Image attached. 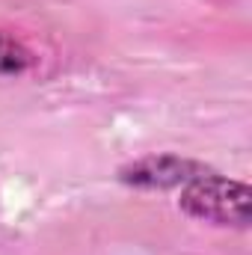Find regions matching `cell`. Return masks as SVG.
<instances>
[{
    "label": "cell",
    "mask_w": 252,
    "mask_h": 255,
    "mask_svg": "<svg viewBox=\"0 0 252 255\" xmlns=\"http://www.w3.org/2000/svg\"><path fill=\"white\" fill-rule=\"evenodd\" d=\"M181 208L190 217L214 223V226H250V208L252 193L247 184L217 175V172H202L181 193Z\"/></svg>",
    "instance_id": "obj_1"
},
{
    "label": "cell",
    "mask_w": 252,
    "mask_h": 255,
    "mask_svg": "<svg viewBox=\"0 0 252 255\" xmlns=\"http://www.w3.org/2000/svg\"><path fill=\"white\" fill-rule=\"evenodd\" d=\"M205 169L193 160H184V157H175V154H154V157H142L136 163L125 166L119 172V178L125 184H133V187H175V184H187L196 175H202Z\"/></svg>",
    "instance_id": "obj_2"
},
{
    "label": "cell",
    "mask_w": 252,
    "mask_h": 255,
    "mask_svg": "<svg viewBox=\"0 0 252 255\" xmlns=\"http://www.w3.org/2000/svg\"><path fill=\"white\" fill-rule=\"evenodd\" d=\"M33 65V54L24 42H18L15 36L0 33V77H15L24 74Z\"/></svg>",
    "instance_id": "obj_3"
}]
</instances>
